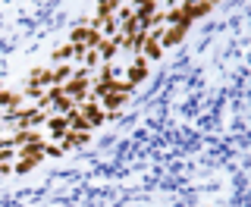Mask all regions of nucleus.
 I'll list each match as a JSON object with an SVG mask.
<instances>
[{
	"mask_svg": "<svg viewBox=\"0 0 251 207\" xmlns=\"http://www.w3.org/2000/svg\"><path fill=\"white\" fill-rule=\"evenodd\" d=\"M88 138H91V132H66L60 138V145H63V151H73V148H82Z\"/></svg>",
	"mask_w": 251,
	"mask_h": 207,
	"instance_id": "8",
	"label": "nucleus"
},
{
	"mask_svg": "<svg viewBox=\"0 0 251 207\" xmlns=\"http://www.w3.org/2000/svg\"><path fill=\"white\" fill-rule=\"evenodd\" d=\"M185 31H188L185 26H167V28H163V35H160V44H163V51L182 41V38H185Z\"/></svg>",
	"mask_w": 251,
	"mask_h": 207,
	"instance_id": "6",
	"label": "nucleus"
},
{
	"mask_svg": "<svg viewBox=\"0 0 251 207\" xmlns=\"http://www.w3.org/2000/svg\"><path fill=\"white\" fill-rule=\"evenodd\" d=\"M3 88H6V85H3V78H0V91H3Z\"/></svg>",
	"mask_w": 251,
	"mask_h": 207,
	"instance_id": "10",
	"label": "nucleus"
},
{
	"mask_svg": "<svg viewBox=\"0 0 251 207\" xmlns=\"http://www.w3.org/2000/svg\"><path fill=\"white\" fill-rule=\"evenodd\" d=\"M182 6H185L188 22H192V19H198V16H207L210 10H214V3H210V0H204V3H182Z\"/></svg>",
	"mask_w": 251,
	"mask_h": 207,
	"instance_id": "9",
	"label": "nucleus"
},
{
	"mask_svg": "<svg viewBox=\"0 0 251 207\" xmlns=\"http://www.w3.org/2000/svg\"><path fill=\"white\" fill-rule=\"evenodd\" d=\"M38 110H41L44 116H66L69 110H73V104H69V101H66V98H63V94L57 91V88H53V91L47 94V98H44L41 104H38Z\"/></svg>",
	"mask_w": 251,
	"mask_h": 207,
	"instance_id": "3",
	"label": "nucleus"
},
{
	"mask_svg": "<svg viewBox=\"0 0 251 207\" xmlns=\"http://www.w3.org/2000/svg\"><path fill=\"white\" fill-rule=\"evenodd\" d=\"M41 160H44V148H19L16 151L13 173H28V170H35Z\"/></svg>",
	"mask_w": 251,
	"mask_h": 207,
	"instance_id": "2",
	"label": "nucleus"
},
{
	"mask_svg": "<svg viewBox=\"0 0 251 207\" xmlns=\"http://www.w3.org/2000/svg\"><path fill=\"white\" fill-rule=\"evenodd\" d=\"M75 113L82 116L85 123H88V129H98V126H104V123H107V110L100 107V104L94 101V98H91V101H85V104H78Z\"/></svg>",
	"mask_w": 251,
	"mask_h": 207,
	"instance_id": "1",
	"label": "nucleus"
},
{
	"mask_svg": "<svg viewBox=\"0 0 251 207\" xmlns=\"http://www.w3.org/2000/svg\"><path fill=\"white\" fill-rule=\"evenodd\" d=\"M138 57L148 63V66H151V63H157L163 57V44L157 41V38H148L145 35V41H141V51H138Z\"/></svg>",
	"mask_w": 251,
	"mask_h": 207,
	"instance_id": "5",
	"label": "nucleus"
},
{
	"mask_svg": "<svg viewBox=\"0 0 251 207\" xmlns=\"http://www.w3.org/2000/svg\"><path fill=\"white\" fill-rule=\"evenodd\" d=\"M100 38L94 35V31L85 26V22H78V26L73 28V35H69V44H75V47H82V51H88V47H98Z\"/></svg>",
	"mask_w": 251,
	"mask_h": 207,
	"instance_id": "4",
	"label": "nucleus"
},
{
	"mask_svg": "<svg viewBox=\"0 0 251 207\" xmlns=\"http://www.w3.org/2000/svg\"><path fill=\"white\" fill-rule=\"evenodd\" d=\"M148 69H151V66H148V63L141 60V57H132V60H129V82H132V88H135L141 78H145Z\"/></svg>",
	"mask_w": 251,
	"mask_h": 207,
	"instance_id": "7",
	"label": "nucleus"
}]
</instances>
